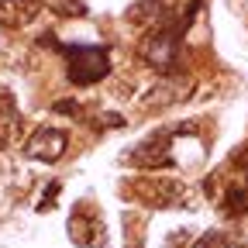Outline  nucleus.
<instances>
[{
  "label": "nucleus",
  "instance_id": "f257e3e1",
  "mask_svg": "<svg viewBox=\"0 0 248 248\" xmlns=\"http://www.w3.org/2000/svg\"><path fill=\"white\" fill-rule=\"evenodd\" d=\"M203 0H193L186 11H179L172 21L159 24V28H148L145 35L138 38V59L145 62L148 69L155 73H179V59H183V38L190 31L193 17L200 14Z\"/></svg>",
  "mask_w": 248,
  "mask_h": 248
},
{
  "label": "nucleus",
  "instance_id": "f03ea898",
  "mask_svg": "<svg viewBox=\"0 0 248 248\" xmlns=\"http://www.w3.org/2000/svg\"><path fill=\"white\" fill-rule=\"evenodd\" d=\"M45 45L66 59V76L73 86H93L110 73V52L104 45H59L52 38H45Z\"/></svg>",
  "mask_w": 248,
  "mask_h": 248
},
{
  "label": "nucleus",
  "instance_id": "7ed1b4c3",
  "mask_svg": "<svg viewBox=\"0 0 248 248\" xmlns=\"http://www.w3.org/2000/svg\"><path fill=\"white\" fill-rule=\"evenodd\" d=\"M176 131L179 128H166V131H155V135H148V138H141L124 159H128L135 169H141V172H155V169H169V166H176V155H172V138H176Z\"/></svg>",
  "mask_w": 248,
  "mask_h": 248
},
{
  "label": "nucleus",
  "instance_id": "20e7f679",
  "mask_svg": "<svg viewBox=\"0 0 248 248\" xmlns=\"http://www.w3.org/2000/svg\"><path fill=\"white\" fill-rule=\"evenodd\" d=\"M190 93H193V79L186 76V73H166L155 86H148V90L141 93L138 107H141V110H169V107L183 104Z\"/></svg>",
  "mask_w": 248,
  "mask_h": 248
},
{
  "label": "nucleus",
  "instance_id": "39448f33",
  "mask_svg": "<svg viewBox=\"0 0 248 248\" xmlns=\"http://www.w3.org/2000/svg\"><path fill=\"white\" fill-rule=\"evenodd\" d=\"M69 238L79 248H104L107 245V228L104 217L93 203H76L69 214Z\"/></svg>",
  "mask_w": 248,
  "mask_h": 248
},
{
  "label": "nucleus",
  "instance_id": "423d86ee",
  "mask_svg": "<svg viewBox=\"0 0 248 248\" xmlns=\"http://www.w3.org/2000/svg\"><path fill=\"white\" fill-rule=\"evenodd\" d=\"M135 197L141 200V203H148V207H162V210H169V207H186V197H190V190H186V183H179V179H169V176H159V179H141V183H135Z\"/></svg>",
  "mask_w": 248,
  "mask_h": 248
},
{
  "label": "nucleus",
  "instance_id": "0eeeda50",
  "mask_svg": "<svg viewBox=\"0 0 248 248\" xmlns=\"http://www.w3.org/2000/svg\"><path fill=\"white\" fill-rule=\"evenodd\" d=\"M66 148H69V135L59 128H38L24 141V155L35 162H59L66 155Z\"/></svg>",
  "mask_w": 248,
  "mask_h": 248
},
{
  "label": "nucleus",
  "instance_id": "6e6552de",
  "mask_svg": "<svg viewBox=\"0 0 248 248\" xmlns=\"http://www.w3.org/2000/svg\"><path fill=\"white\" fill-rule=\"evenodd\" d=\"M179 11H176V0H138V4H131L128 7V17L135 28H141V31H148V28H159V24H166V21H172Z\"/></svg>",
  "mask_w": 248,
  "mask_h": 248
},
{
  "label": "nucleus",
  "instance_id": "1a4fd4ad",
  "mask_svg": "<svg viewBox=\"0 0 248 248\" xmlns=\"http://www.w3.org/2000/svg\"><path fill=\"white\" fill-rule=\"evenodd\" d=\"M45 11V0H0V24L24 28Z\"/></svg>",
  "mask_w": 248,
  "mask_h": 248
},
{
  "label": "nucleus",
  "instance_id": "9d476101",
  "mask_svg": "<svg viewBox=\"0 0 248 248\" xmlns=\"http://www.w3.org/2000/svg\"><path fill=\"white\" fill-rule=\"evenodd\" d=\"M45 7L59 17H86V4L83 0H45Z\"/></svg>",
  "mask_w": 248,
  "mask_h": 248
},
{
  "label": "nucleus",
  "instance_id": "9b49d317",
  "mask_svg": "<svg viewBox=\"0 0 248 248\" xmlns=\"http://www.w3.org/2000/svg\"><path fill=\"white\" fill-rule=\"evenodd\" d=\"M193 248H234V238L228 231H221V228H214V231H203L193 241Z\"/></svg>",
  "mask_w": 248,
  "mask_h": 248
},
{
  "label": "nucleus",
  "instance_id": "f8f14e48",
  "mask_svg": "<svg viewBox=\"0 0 248 248\" xmlns=\"http://www.w3.org/2000/svg\"><path fill=\"white\" fill-rule=\"evenodd\" d=\"M14 135H17V114L0 117V148H7L14 141Z\"/></svg>",
  "mask_w": 248,
  "mask_h": 248
},
{
  "label": "nucleus",
  "instance_id": "ddd939ff",
  "mask_svg": "<svg viewBox=\"0 0 248 248\" xmlns=\"http://www.w3.org/2000/svg\"><path fill=\"white\" fill-rule=\"evenodd\" d=\"M11 114H17V104H14V93L0 86V117H11Z\"/></svg>",
  "mask_w": 248,
  "mask_h": 248
},
{
  "label": "nucleus",
  "instance_id": "4468645a",
  "mask_svg": "<svg viewBox=\"0 0 248 248\" xmlns=\"http://www.w3.org/2000/svg\"><path fill=\"white\" fill-rule=\"evenodd\" d=\"M55 114H66V117H79L83 107L76 100H55Z\"/></svg>",
  "mask_w": 248,
  "mask_h": 248
},
{
  "label": "nucleus",
  "instance_id": "2eb2a0df",
  "mask_svg": "<svg viewBox=\"0 0 248 248\" xmlns=\"http://www.w3.org/2000/svg\"><path fill=\"white\" fill-rule=\"evenodd\" d=\"M190 241V231H172L169 238H166V248H179V245H186Z\"/></svg>",
  "mask_w": 248,
  "mask_h": 248
}]
</instances>
